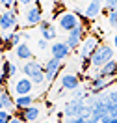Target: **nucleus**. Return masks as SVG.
I'll list each match as a JSON object with an SVG mask.
<instances>
[{
  "label": "nucleus",
  "mask_w": 117,
  "mask_h": 123,
  "mask_svg": "<svg viewBox=\"0 0 117 123\" xmlns=\"http://www.w3.org/2000/svg\"><path fill=\"white\" fill-rule=\"evenodd\" d=\"M100 9H102V2L100 0H91V2L87 4L86 11H84V17H86L87 21H93L95 17H99Z\"/></svg>",
  "instance_id": "nucleus-17"
},
{
  "label": "nucleus",
  "mask_w": 117,
  "mask_h": 123,
  "mask_svg": "<svg viewBox=\"0 0 117 123\" xmlns=\"http://www.w3.org/2000/svg\"><path fill=\"white\" fill-rule=\"evenodd\" d=\"M111 82H113V78H106V77H102L100 73H95L93 77H91V82H89V90H87V92H91V95H99V93H102V90H106Z\"/></svg>",
  "instance_id": "nucleus-7"
},
{
  "label": "nucleus",
  "mask_w": 117,
  "mask_h": 123,
  "mask_svg": "<svg viewBox=\"0 0 117 123\" xmlns=\"http://www.w3.org/2000/svg\"><path fill=\"white\" fill-rule=\"evenodd\" d=\"M99 45H100V37L95 36V34L86 36V39L82 41V45H80V49H78V52H80V58H82V62H84V69L91 65V56H93L95 50L99 49Z\"/></svg>",
  "instance_id": "nucleus-1"
},
{
  "label": "nucleus",
  "mask_w": 117,
  "mask_h": 123,
  "mask_svg": "<svg viewBox=\"0 0 117 123\" xmlns=\"http://www.w3.org/2000/svg\"><path fill=\"white\" fill-rule=\"evenodd\" d=\"M71 49L69 45H67V41H56L54 45L50 47V52H52V58H58V60H65L67 56L71 54Z\"/></svg>",
  "instance_id": "nucleus-13"
},
{
  "label": "nucleus",
  "mask_w": 117,
  "mask_h": 123,
  "mask_svg": "<svg viewBox=\"0 0 117 123\" xmlns=\"http://www.w3.org/2000/svg\"><path fill=\"white\" fill-rule=\"evenodd\" d=\"M15 24H17V13L13 9L2 11V15H0V28H2V32H8L9 28H13Z\"/></svg>",
  "instance_id": "nucleus-15"
},
{
  "label": "nucleus",
  "mask_w": 117,
  "mask_h": 123,
  "mask_svg": "<svg viewBox=\"0 0 117 123\" xmlns=\"http://www.w3.org/2000/svg\"><path fill=\"white\" fill-rule=\"evenodd\" d=\"M111 60H113V49L108 47L106 43H100L99 49L95 50V54L91 56V65L93 67H102Z\"/></svg>",
  "instance_id": "nucleus-4"
},
{
  "label": "nucleus",
  "mask_w": 117,
  "mask_h": 123,
  "mask_svg": "<svg viewBox=\"0 0 117 123\" xmlns=\"http://www.w3.org/2000/svg\"><path fill=\"white\" fill-rule=\"evenodd\" d=\"M86 39V24L84 23H80L76 26V28H72V30L67 34V45L72 49V50H76L78 52V49H80V45H82V41Z\"/></svg>",
  "instance_id": "nucleus-5"
},
{
  "label": "nucleus",
  "mask_w": 117,
  "mask_h": 123,
  "mask_svg": "<svg viewBox=\"0 0 117 123\" xmlns=\"http://www.w3.org/2000/svg\"><path fill=\"white\" fill-rule=\"evenodd\" d=\"M37 45H39V49H47L48 41H47V39H43V37H41V39H39V41H37Z\"/></svg>",
  "instance_id": "nucleus-25"
},
{
  "label": "nucleus",
  "mask_w": 117,
  "mask_h": 123,
  "mask_svg": "<svg viewBox=\"0 0 117 123\" xmlns=\"http://www.w3.org/2000/svg\"><path fill=\"white\" fill-rule=\"evenodd\" d=\"M41 34H43V39H47V41H52V39L58 36V32H56V28L50 24L47 30H41Z\"/></svg>",
  "instance_id": "nucleus-23"
},
{
  "label": "nucleus",
  "mask_w": 117,
  "mask_h": 123,
  "mask_svg": "<svg viewBox=\"0 0 117 123\" xmlns=\"http://www.w3.org/2000/svg\"><path fill=\"white\" fill-rule=\"evenodd\" d=\"M106 15H108V24L111 26V28H117V8L108 9Z\"/></svg>",
  "instance_id": "nucleus-22"
},
{
  "label": "nucleus",
  "mask_w": 117,
  "mask_h": 123,
  "mask_svg": "<svg viewBox=\"0 0 117 123\" xmlns=\"http://www.w3.org/2000/svg\"><path fill=\"white\" fill-rule=\"evenodd\" d=\"M80 23H82V21H80L76 17V13H72V11H63L61 15L58 17V26H60V30L67 32V34H69L72 28H76Z\"/></svg>",
  "instance_id": "nucleus-6"
},
{
  "label": "nucleus",
  "mask_w": 117,
  "mask_h": 123,
  "mask_svg": "<svg viewBox=\"0 0 117 123\" xmlns=\"http://www.w3.org/2000/svg\"><path fill=\"white\" fill-rule=\"evenodd\" d=\"M17 65L13 63V62L9 60H4V63H2V73H0V77H2V84H4V80H9V78H13L17 75Z\"/></svg>",
  "instance_id": "nucleus-18"
},
{
  "label": "nucleus",
  "mask_w": 117,
  "mask_h": 123,
  "mask_svg": "<svg viewBox=\"0 0 117 123\" xmlns=\"http://www.w3.org/2000/svg\"><path fill=\"white\" fill-rule=\"evenodd\" d=\"M60 86H61V90L74 92V90L80 88V77L74 75V73H65V75L60 78Z\"/></svg>",
  "instance_id": "nucleus-12"
},
{
  "label": "nucleus",
  "mask_w": 117,
  "mask_h": 123,
  "mask_svg": "<svg viewBox=\"0 0 117 123\" xmlns=\"http://www.w3.org/2000/svg\"><path fill=\"white\" fill-rule=\"evenodd\" d=\"M21 39H22V32H6L4 37H2V49L8 50L13 47L21 45Z\"/></svg>",
  "instance_id": "nucleus-14"
},
{
  "label": "nucleus",
  "mask_w": 117,
  "mask_h": 123,
  "mask_svg": "<svg viewBox=\"0 0 117 123\" xmlns=\"http://www.w3.org/2000/svg\"><path fill=\"white\" fill-rule=\"evenodd\" d=\"M43 123H52V121H43Z\"/></svg>",
  "instance_id": "nucleus-34"
},
{
  "label": "nucleus",
  "mask_w": 117,
  "mask_h": 123,
  "mask_svg": "<svg viewBox=\"0 0 117 123\" xmlns=\"http://www.w3.org/2000/svg\"><path fill=\"white\" fill-rule=\"evenodd\" d=\"M15 56L19 60H32V50L26 43H21L19 47H15Z\"/></svg>",
  "instance_id": "nucleus-20"
},
{
  "label": "nucleus",
  "mask_w": 117,
  "mask_h": 123,
  "mask_svg": "<svg viewBox=\"0 0 117 123\" xmlns=\"http://www.w3.org/2000/svg\"><path fill=\"white\" fill-rule=\"evenodd\" d=\"M99 73H100L102 77L113 78V80H115V78H117V60H111V62H108L106 65L99 67Z\"/></svg>",
  "instance_id": "nucleus-19"
},
{
  "label": "nucleus",
  "mask_w": 117,
  "mask_h": 123,
  "mask_svg": "<svg viewBox=\"0 0 117 123\" xmlns=\"http://www.w3.org/2000/svg\"><path fill=\"white\" fill-rule=\"evenodd\" d=\"M39 116H41V108L33 103L32 106L24 108V110H19V114H17V117H21L24 123H32V121H37Z\"/></svg>",
  "instance_id": "nucleus-11"
},
{
  "label": "nucleus",
  "mask_w": 117,
  "mask_h": 123,
  "mask_svg": "<svg viewBox=\"0 0 117 123\" xmlns=\"http://www.w3.org/2000/svg\"><path fill=\"white\" fill-rule=\"evenodd\" d=\"M9 123H24V121L21 119V117H17V116H15V117H13V119H11Z\"/></svg>",
  "instance_id": "nucleus-29"
},
{
  "label": "nucleus",
  "mask_w": 117,
  "mask_h": 123,
  "mask_svg": "<svg viewBox=\"0 0 117 123\" xmlns=\"http://www.w3.org/2000/svg\"><path fill=\"white\" fill-rule=\"evenodd\" d=\"M71 2H80V0H71Z\"/></svg>",
  "instance_id": "nucleus-33"
},
{
  "label": "nucleus",
  "mask_w": 117,
  "mask_h": 123,
  "mask_svg": "<svg viewBox=\"0 0 117 123\" xmlns=\"http://www.w3.org/2000/svg\"><path fill=\"white\" fill-rule=\"evenodd\" d=\"M63 114L65 117H91V106L87 105L86 101H78L72 99L63 106Z\"/></svg>",
  "instance_id": "nucleus-3"
},
{
  "label": "nucleus",
  "mask_w": 117,
  "mask_h": 123,
  "mask_svg": "<svg viewBox=\"0 0 117 123\" xmlns=\"http://www.w3.org/2000/svg\"><path fill=\"white\" fill-rule=\"evenodd\" d=\"M0 2H2V6H4V4H6V2H8V0H0Z\"/></svg>",
  "instance_id": "nucleus-32"
},
{
  "label": "nucleus",
  "mask_w": 117,
  "mask_h": 123,
  "mask_svg": "<svg viewBox=\"0 0 117 123\" xmlns=\"http://www.w3.org/2000/svg\"><path fill=\"white\" fill-rule=\"evenodd\" d=\"M113 47L117 49V34H115V37H113Z\"/></svg>",
  "instance_id": "nucleus-31"
},
{
  "label": "nucleus",
  "mask_w": 117,
  "mask_h": 123,
  "mask_svg": "<svg viewBox=\"0 0 117 123\" xmlns=\"http://www.w3.org/2000/svg\"><path fill=\"white\" fill-rule=\"evenodd\" d=\"M15 116H13V112H9V110H0V123H9L11 119H13Z\"/></svg>",
  "instance_id": "nucleus-24"
},
{
  "label": "nucleus",
  "mask_w": 117,
  "mask_h": 123,
  "mask_svg": "<svg viewBox=\"0 0 117 123\" xmlns=\"http://www.w3.org/2000/svg\"><path fill=\"white\" fill-rule=\"evenodd\" d=\"M15 105H17V110H24L33 105V97L32 95H19L15 97Z\"/></svg>",
  "instance_id": "nucleus-21"
},
{
  "label": "nucleus",
  "mask_w": 117,
  "mask_h": 123,
  "mask_svg": "<svg viewBox=\"0 0 117 123\" xmlns=\"http://www.w3.org/2000/svg\"><path fill=\"white\" fill-rule=\"evenodd\" d=\"M33 82H32V78L28 77H21L15 80V84H13V92H15V95L19 97V95H32V92H33Z\"/></svg>",
  "instance_id": "nucleus-9"
},
{
  "label": "nucleus",
  "mask_w": 117,
  "mask_h": 123,
  "mask_svg": "<svg viewBox=\"0 0 117 123\" xmlns=\"http://www.w3.org/2000/svg\"><path fill=\"white\" fill-rule=\"evenodd\" d=\"M0 106L4 108V110H9V112H15L17 110L15 99L11 97L9 90H6V88H2V92H0Z\"/></svg>",
  "instance_id": "nucleus-16"
},
{
  "label": "nucleus",
  "mask_w": 117,
  "mask_h": 123,
  "mask_svg": "<svg viewBox=\"0 0 117 123\" xmlns=\"http://www.w3.org/2000/svg\"><path fill=\"white\" fill-rule=\"evenodd\" d=\"M48 26H50V23H48V21H45V19H43V21H41V24H39V28H41V30H47Z\"/></svg>",
  "instance_id": "nucleus-27"
},
{
  "label": "nucleus",
  "mask_w": 117,
  "mask_h": 123,
  "mask_svg": "<svg viewBox=\"0 0 117 123\" xmlns=\"http://www.w3.org/2000/svg\"><path fill=\"white\" fill-rule=\"evenodd\" d=\"M21 69H22V73L28 78H32V82H33L35 86H41L43 82H47L45 65H41L39 62H35V60H26V63H24Z\"/></svg>",
  "instance_id": "nucleus-2"
},
{
  "label": "nucleus",
  "mask_w": 117,
  "mask_h": 123,
  "mask_svg": "<svg viewBox=\"0 0 117 123\" xmlns=\"http://www.w3.org/2000/svg\"><path fill=\"white\" fill-rule=\"evenodd\" d=\"M32 2L33 0H19V4H22V6H32Z\"/></svg>",
  "instance_id": "nucleus-28"
},
{
  "label": "nucleus",
  "mask_w": 117,
  "mask_h": 123,
  "mask_svg": "<svg viewBox=\"0 0 117 123\" xmlns=\"http://www.w3.org/2000/svg\"><path fill=\"white\" fill-rule=\"evenodd\" d=\"M106 6H108V9L117 8V0H108V2H106Z\"/></svg>",
  "instance_id": "nucleus-26"
},
{
  "label": "nucleus",
  "mask_w": 117,
  "mask_h": 123,
  "mask_svg": "<svg viewBox=\"0 0 117 123\" xmlns=\"http://www.w3.org/2000/svg\"><path fill=\"white\" fill-rule=\"evenodd\" d=\"M41 21H43L41 8H39L37 4H35V6H28L26 15H24V24H26V26H35V24H41Z\"/></svg>",
  "instance_id": "nucleus-10"
},
{
  "label": "nucleus",
  "mask_w": 117,
  "mask_h": 123,
  "mask_svg": "<svg viewBox=\"0 0 117 123\" xmlns=\"http://www.w3.org/2000/svg\"><path fill=\"white\" fill-rule=\"evenodd\" d=\"M63 67V62L58 60V58H48L47 63H45V75H47V82L50 84V82H54V78L58 77V73L61 71Z\"/></svg>",
  "instance_id": "nucleus-8"
},
{
  "label": "nucleus",
  "mask_w": 117,
  "mask_h": 123,
  "mask_svg": "<svg viewBox=\"0 0 117 123\" xmlns=\"http://www.w3.org/2000/svg\"><path fill=\"white\" fill-rule=\"evenodd\" d=\"M108 123H117V116H111V117H110V121Z\"/></svg>",
  "instance_id": "nucleus-30"
},
{
  "label": "nucleus",
  "mask_w": 117,
  "mask_h": 123,
  "mask_svg": "<svg viewBox=\"0 0 117 123\" xmlns=\"http://www.w3.org/2000/svg\"><path fill=\"white\" fill-rule=\"evenodd\" d=\"M100 2H108V0H100Z\"/></svg>",
  "instance_id": "nucleus-35"
}]
</instances>
